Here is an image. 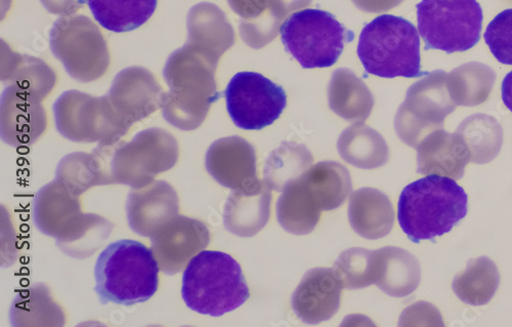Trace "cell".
<instances>
[{
  "instance_id": "obj_38",
  "label": "cell",
  "mask_w": 512,
  "mask_h": 327,
  "mask_svg": "<svg viewBox=\"0 0 512 327\" xmlns=\"http://www.w3.org/2000/svg\"><path fill=\"white\" fill-rule=\"evenodd\" d=\"M228 3L241 18L240 32L255 34L265 28L276 0H228Z\"/></svg>"
},
{
  "instance_id": "obj_30",
  "label": "cell",
  "mask_w": 512,
  "mask_h": 327,
  "mask_svg": "<svg viewBox=\"0 0 512 327\" xmlns=\"http://www.w3.org/2000/svg\"><path fill=\"white\" fill-rule=\"evenodd\" d=\"M321 213L319 203L301 177L285 188L277 203L279 224L295 235L313 232L320 221Z\"/></svg>"
},
{
  "instance_id": "obj_37",
  "label": "cell",
  "mask_w": 512,
  "mask_h": 327,
  "mask_svg": "<svg viewBox=\"0 0 512 327\" xmlns=\"http://www.w3.org/2000/svg\"><path fill=\"white\" fill-rule=\"evenodd\" d=\"M484 37L494 57L502 64L512 65V9L497 15Z\"/></svg>"
},
{
  "instance_id": "obj_27",
  "label": "cell",
  "mask_w": 512,
  "mask_h": 327,
  "mask_svg": "<svg viewBox=\"0 0 512 327\" xmlns=\"http://www.w3.org/2000/svg\"><path fill=\"white\" fill-rule=\"evenodd\" d=\"M330 109L351 122H363L369 118L374 98L368 87L353 71L336 70L328 88Z\"/></svg>"
},
{
  "instance_id": "obj_22",
  "label": "cell",
  "mask_w": 512,
  "mask_h": 327,
  "mask_svg": "<svg viewBox=\"0 0 512 327\" xmlns=\"http://www.w3.org/2000/svg\"><path fill=\"white\" fill-rule=\"evenodd\" d=\"M469 161L471 158L462 140L443 129L426 137L417 147V172L421 175L460 180Z\"/></svg>"
},
{
  "instance_id": "obj_5",
  "label": "cell",
  "mask_w": 512,
  "mask_h": 327,
  "mask_svg": "<svg viewBox=\"0 0 512 327\" xmlns=\"http://www.w3.org/2000/svg\"><path fill=\"white\" fill-rule=\"evenodd\" d=\"M33 218L36 227L57 239L61 250L75 258L91 256L99 249L95 235L106 239L110 224L97 215H84L78 197L58 180L41 188L34 198Z\"/></svg>"
},
{
  "instance_id": "obj_6",
  "label": "cell",
  "mask_w": 512,
  "mask_h": 327,
  "mask_svg": "<svg viewBox=\"0 0 512 327\" xmlns=\"http://www.w3.org/2000/svg\"><path fill=\"white\" fill-rule=\"evenodd\" d=\"M358 57L367 74L382 78L426 76L421 71L420 38L408 20L382 15L361 32Z\"/></svg>"
},
{
  "instance_id": "obj_12",
  "label": "cell",
  "mask_w": 512,
  "mask_h": 327,
  "mask_svg": "<svg viewBox=\"0 0 512 327\" xmlns=\"http://www.w3.org/2000/svg\"><path fill=\"white\" fill-rule=\"evenodd\" d=\"M447 77L438 70L409 88L395 118L397 135L406 145L417 149L426 137L443 129L446 117L456 109Z\"/></svg>"
},
{
  "instance_id": "obj_1",
  "label": "cell",
  "mask_w": 512,
  "mask_h": 327,
  "mask_svg": "<svg viewBox=\"0 0 512 327\" xmlns=\"http://www.w3.org/2000/svg\"><path fill=\"white\" fill-rule=\"evenodd\" d=\"M218 65L189 44L169 56L163 69L169 90L162 102L169 125L190 132L203 124L212 104L220 99Z\"/></svg>"
},
{
  "instance_id": "obj_39",
  "label": "cell",
  "mask_w": 512,
  "mask_h": 327,
  "mask_svg": "<svg viewBox=\"0 0 512 327\" xmlns=\"http://www.w3.org/2000/svg\"><path fill=\"white\" fill-rule=\"evenodd\" d=\"M353 4L366 13H384L400 6L404 0H352Z\"/></svg>"
},
{
  "instance_id": "obj_25",
  "label": "cell",
  "mask_w": 512,
  "mask_h": 327,
  "mask_svg": "<svg viewBox=\"0 0 512 327\" xmlns=\"http://www.w3.org/2000/svg\"><path fill=\"white\" fill-rule=\"evenodd\" d=\"M2 81L44 101L55 88L57 76L45 61L18 54L2 40Z\"/></svg>"
},
{
  "instance_id": "obj_23",
  "label": "cell",
  "mask_w": 512,
  "mask_h": 327,
  "mask_svg": "<svg viewBox=\"0 0 512 327\" xmlns=\"http://www.w3.org/2000/svg\"><path fill=\"white\" fill-rule=\"evenodd\" d=\"M113 145H99L92 153H72L59 163L56 180L79 197L92 187L112 184L110 161Z\"/></svg>"
},
{
  "instance_id": "obj_11",
  "label": "cell",
  "mask_w": 512,
  "mask_h": 327,
  "mask_svg": "<svg viewBox=\"0 0 512 327\" xmlns=\"http://www.w3.org/2000/svg\"><path fill=\"white\" fill-rule=\"evenodd\" d=\"M53 110L57 130L72 142L115 145L131 129L125 125L107 95L94 97L68 91L55 102Z\"/></svg>"
},
{
  "instance_id": "obj_7",
  "label": "cell",
  "mask_w": 512,
  "mask_h": 327,
  "mask_svg": "<svg viewBox=\"0 0 512 327\" xmlns=\"http://www.w3.org/2000/svg\"><path fill=\"white\" fill-rule=\"evenodd\" d=\"M285 50L305 69L328 68L343 54L354 33L325 11L306 9L290 15L280 29Z\"/></svg>"
},
{
  "instance_id": "obj_14",
  "label": "cell",
  "mask_w": 512,
  "mask_h": 327,
  "mask_svg": "<svg viewBox=\"0 0 512 327\" xmlns=\"http://www.w3.org/2000/svg\"><path fill=\"white\" fill-rule=\"evenodd\" d=\"M151 242L160 270L175 275L207 248L210 232L201 221L178 215L161 226Z\"/></svg>"
},
{
  "instance_id": "obj_18",
  "label": "cell",
  "mask_w": 512,
  "mask_h": 327,
  "mask_svg": "<svg viewBox=\"0 0 512 327\" xmlns=\"http://www.w3.org/2000/svg\"><path fill=\"white\" fill-rule=\"evenodd\" d=\"M344 285L332 268H315L303 278L292 296L298 318L309 324L331 319L339 310Z\"/></svg>"
},
{
  "instance_id": "obj_20",
  "label": "cell",
  "mask_w": 512,
  "mask_h": 327,
  "mask_svg": "<svg viewBox=\"0 0 512 327\" xmlns=\"http://www.w3.org/2000/svg\"><path fill=\"white\" fill-rule=\"evenodd\" d=\"M187 27V44L218 64L235 45V30L226 14L216 5L201 3L194 6L189 12Z\"/></svg>"
},
{
  "instance_id": "obj_13",
  "label": "cell",
  "mask_w": 512,
  "mask_h": 327,
  "mask_svg": "<svg viewBox=\"0 0 512 327\" xmlns=\"http://www.w3.org/2000/svg\"><path fill=\"white\" fill-rule=\"evenodd\" d=\"M225 98L234 124L246 131H260L273 125L287 105L283 88L255 72L237 73L225 91Z\"/></svg>"
},
{
  "instance_id": "obj_4",
  "label": "cell",
  "mask_w": 512,
  "mask_h": 327,
  "mask_svg": "<svg viewBox=\"0 0 512 327\" xmlns=\"http://www.w3.org/2000/svg\"><path fill=\"white\" fill-rule=\"evenodd\" d=\"M182 296L194 312L220 317L241 307L250 293L234 258L223 252L202 251L184 271Z\"/></svg>"
},
{
  "instance_id": "obj_31",
  "label": "cell",
  "mask_w": 512,
  "mask_h": 327,
  "mask_svg": "<svg viewBox=\"0 0 512 327\" xmlns=\"http://www.w3.org/2000/svg\"><path fill=\"white\" fill-rule=\"evenodd\" d=\"M301 179L322 211H332L343 206L353 190L350 172L335 161L317 163Z\"/></svg>"
},
{
  "instance_id": "obj_33",
  "label": "cell",
  "mask_w": 512,
  "mask_h": 327,
  "mask_svg": "<svg viewBox=\"0 0 512 327\" xmlns=\"http://www.w3.org/2000/svg\"><path fill=\"white\" fill-rule=\"evenodd\" d=\"M495 80L496 73L490 66L472 62L452 70L447 77V86L457 106L473 107L489 99Z\"/></svg>"
},
{
  "instance_id": "obj_24",
  "label": "cell",
  "mask_w": 512,
  "mask_h": 327,
  "mask_svg": "<svg viewBox=\"0 0 512 327\" xmlns=\"http://www.w3.org/2000/svg\"><path fill=\"white\" fill-rule=\"evenodd\" d=\"M349 220L353 229L366 239L386 237L395 224L393 204L386 194L377 189H359L350 199Z\"/></svg>"
},
{
  "instance_id": "obj_41",
  "label": "cell",
  "mask_w": 512,
  "mask_h": 327,
  "mask_svg": "<svg viewBox=\"0 0 512 327\" xmlns=\"http://www.w3.org/2000/svg\"><path fill=\"white\" fill-rule=\"evenodd\" d=\"M501 92L504 105L512 112V71L505 76Z\"/></svg>"
},
{
  "instance_id": "obj_10",
  "label": "cell",
  "mask_w": 512,
  "mask_h": 327,
  "mask_svg": "<svg viewBox=\"0 0 512 327\" xmlns=\"http://www.w3.org/2000/svg\"><path fill=\"white\" fill-rule=\"evenodd\" d=\"M118 144V143H117ZM113 145L110 161L112 184L144 188L179 160L177 139L163 129L140 132L131 142Z\"/></svg>"
},
{
  "instance_id": "obj_16",
  "label": "cell",
  "mask_w": 512,
  "mask_h": 327,
  "mask_svg": "<svg viewBox=\"0 0 512 327\" xmlns=\"http://www.w3.org/2000/svg\"><path fill=\"white\" fill-rule=\"evenodd\" d=\"M48 128L42 100L14 86H7L0 100V135L13 147L33 145Z\"/></svg>"
},
{
  "instance_id": "obj_26",
  "label": "cell",
  "mask_w": 512,
  "mask_h": 327,
  "mask_svg": "<svg viewBox=\"0 0 512 327\" xmlns=\"http://www.w3.org/2000/svg\"><path fill=\"white\" fill-rule=\"evenodd\" d=\"M375 284L387 295L405 298L413 294L421 281V267L406 250L388 247L375 251Z\"/></svg>"
},
{
  "instance_id": "obj_29",
  "label": "cell",
  "mask_w": 512,
  "mask_h": 327,
  "mask_svg": "<svg viewBox=\"0 0 512 327\" xmlns=\"http://www.w3.org/2000/svg\"><path fill=\"white\" fill-rule=\"evenodd\" d=\"M87 4L95 20L115 33L134 31L154 15L158 0H78Z\"/></svg>"
},
{
  "instance_id": "obj_32",
  "label": "cell",
  "mask_w": 512,
  "mask_h": 327,
  "mask_svg": "<svg viewBox=\"0 0 512 327\" xmlns=\"http://www.w3.org/2000/svg\"><path fill=\"white\" fill-rule=\"evenodd\" d=\"M464 143L471 161L486 165L500 153L503 130L498 120L487 114H474L464 119L455 133Z\"/></svg>"
},
{
  "instance_id": "obj_15",
  "label": "cell",
  "mask_w": 512,
  "mask_h": 327,
  "mask_svg": "<svg viewBox=\"0 0 512 327\" xmlns=\"http://www.w3.org/2000/svg\"><path fill=\"white\" fill-rule=\"evenodd\" d=\"M164 93L149 70L128 67L116 75L107 96L125 125L132 128L162 108Z\"/></svg>"
},
{
  "instance_id": "obj_19",
  "label": "cell",
  "mask_w": 512,
  "mask_h": 327,
  "mask_svg": "<svg viewBox=\"0 0 512 327\" xmlns=\"http://www.w3.org/2000/svg\"><path fill=\"white\" fill-rule=\"evenodd\" d=\"M126 212L133 231L151 238L161 226L179 215L178 193L167 182L154 181L131 191Z\"/></svg>"
},
{
  "instance_id": "obj_2",
  "label": "cell",
  "mask_w": 512,
  "mask_h": 327,
  "mask_svg": "<svg viewBox=\"0 0 512 327\" xmlns=\"http://www.w3.org/2000/svg\"><path fill=\"white\" fill-rule=\"evenodd\" d=\"M468 197L455 180L430 175L402 191L398 220L408 238L419 243L449 233L467 215Z\"/></svg>"
},
{
  "instance_id": "obj_34",
  "label": "cell",
  "mask_w": 512,
  "mask_h": 327,
  "mask_svg": "<svg viewBox=\"0 0 512 327\" xmlns=\"http://www.w3.org/2000/svg\"><path fill=\"white\" fill-rule=\"evenodd\" d=\"M500 284V273L496 264L487 257L468 263L464 272L455 276L452 289L465 304L484 306L490 303Z\"/></svg>"
},
{
  "instance_id": "obj_21",
  "label": "cell",
  "mask_w": 512,
  "mask_h": 327,
  "mask_svg": "<svg viewBox=\"0 0 512 327\" xmlns=\"http://www.w3.org/2000/svg\"><path fill=\"white\" fill-rule=\"evenodd\" d=\"M272 189L260 183L234 190L225 206V226L239 237H253L268 224L271 216Z\"/></svg>"
},
{
  "instance_id": "obj_9",
  "label": "cell",
  "mask_w": 512,
  "mask_h": 327,
  "mask_svg": "<svg viewBox=\"0 0 512 327\" xmlns=\"http://www.w3.org/2000/svg\"><path fill=\"white\" fill-rule=\"evenodd\" d=\"M53 55L79 83H93L108 71L111 57L99 27L87 16L58 19L50 32Z\"/></svg>"
},
{
  "instance_id": "obj_40",
  "label": "cell",
  "mask_w": 512,
  "mask_h": 327,
  "mask_svg": "<svg viewBox=\"0 0 512 327\" xmlns=\"http://www.w3.org/2000/svg\"><path fill=\"white\" fill-rule=\"evenodd\" d=\"M40 2L51 14L62 17L72 16L82 7L78 0H40Z\"/></svg>"
},
{
  "instance_id": "obj_35",
  "label": "cell",
  "mask_w": 512,
  "mask_h": 327,
  "mask_svg": "<svg viewBox=\"0 0 512 327\" xmlns=\"http://www.w3.org/2000/svg\"><path fill=\"white\" fill-rule=\"evenodd\" d=\"M314 157L304 144L283 142L267 159L264 181L277 192H283L312 166Z\"/></svg>"
},
{
  "instance_id": "obj_17",
  "label": "cell",
  "mask_w": 512,
  "mask_h": 327,
  "mask_svg": "<svg viewBox=\"0 0 512 327\" xmlns=\"http://www.w3.org/2000/svg\"><path fill=\"white\" fill-rule=\"evenodd\" d=\"M209 175L222 186L234 190L261 182L256 171L255 150L240 137H229L213 143L205 159Z\"/></svg>"
},
{
  "instance_id": "obj_28",
  "label": "cell",
  "mask_w": 512,
  "mask_h": 327,
  "mask_svg": "<svg viewBox=\"0 0 512 327\" xmlns=\"http://www.w3.org/2000/svg\"><path fill=\"white\" fill-rule=\"evenodd\" d=\"M337 149L341 158L349 165L362 170L381 168L390 159L386 140L363 122H356L340 135Z\"/></svg>"
},
{
  "instance_id": "obj_3",
  "label": "cell",
  "mask_w": 512,
  "mask_h": 327,
  "mask_svg": "<svg viewBox=\"0 0 512 327\" xmlns=\"http://www.w3.org/2000/svg\"><path fill=\"white\" fill-rule=\"evenodd\" d=\"M159 271L153 251L145 244L118 240L109 244L97 260L95 291L103 305L142 304L158 291Z\"/></svg>"
},
{
  "instance_id": "obj_36",
  "label": "cell",
  "mask_w": 512,
  "mask_h": 327,
  "mask_svg": "<svg viewBox=\"0 0 512 327\" xmlns=\"http://www.w3.org/2000/svg\"><path fill=\"white\" fill-rule=\"evenodd\" d=\"M333 269L341 283H343L344 289L361 290L368 288V286L375 284V251L371 252L362 248L347 250L338 257Z\"/></svg>"
},
{
  "instance_id": "obj_8",
  "label": "cell",
  "mask_w": 512,
  "mask_h": 327,
  "mask_svg": "<svg viewBox=\"0 0 512 327\" xmlns=\"http://www.w3.org/2000/svg\"><path fill=\"white\" fill-rule=\"evenodd\" d=\"M483 19L477 0H422L417 5L418 31L426 51L453 54L473 49L480 42Z\"/></svg>"
},
{
  "instance_id": "obj_42",
  "label": "cell",
  "mask_w": 512,
  "mask_h": 327,
  "mask_svg": "<svg viewBox=\"0 0 512 327\" xmlns=\"http://www.w3.org/2000/svg\"><path fill=\"white\" fill-rule=\"evenodd\" d=\"M12 4V0H2V14L4 15L9 11Z\"/></svg>"
}]
</instances>
